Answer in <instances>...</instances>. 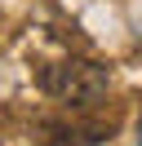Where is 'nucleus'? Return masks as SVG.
Returning <instances> with one entry per match:
<instances>
[{"label": "nucleus", "mask_w": 142, "mask_h": 146, "mask_svg": "<svg viewBox=\"0 0 142 146\" xmlns=\"http://www.w3.org/2000/svg\"><path fill=\"white\" fill-rule=\"evenodd\" d=\"M36 84L40 93H49L53 102L71 111H89L111 93V71L93 58H58V62H40L36 66Z\"/></svg>", "instance_id": "obj_1"}, {"label": "nucleus", "mask_w": 142, "mask_h": 146, "mask_svg": "<svg viewBox=\"0 0 142 146\" xmlns=\"http://www.w3.org/2000/svg\"><path fill=\"white\" fill-rule=\"evenodd\" d=\"M31 142L36 146H93L102 137H98V128H80V124H67V119H40Z\"/></svg>", "instance_id": "obj_2"}]
</instances>
